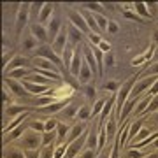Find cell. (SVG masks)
I'll return each mask as SVG.
<instances>
[{
	"label": "cell",
	"instance_id": "22",
	"mask_svg": "<svg viewBox=\"0 0 158 158\" xmlns=\"http://www.w3.org/2000/svg\"><path fill=\"white\" fill-rule=\"evenodd\" d=\"M86 130H85V125H81V123H77V125H74L72 128H70V134H69V139H67V144H70L72 141H76V139H79V137L85 134Z\"/></svg>",
	"mask_w": 158,
	"mask_h": 158
},
{
	"label": "cell",
	"instance_id": "44",
	"mask_svg": "<svg viewBox=\"0 0 158 158\" xmlns=\"http://www.w3.org/2000/svg\"><path fill=\"white\" fill-rule=\"evenodd\" d=\"M93 155H95V151H91V149H85V151L79 155V158H93Z\"/></svg>",
	"mask_w": 158,
	"mask_h": 158
},
{
	"label": "cell",
	"instance_id": "16",
	"mask_svg": "<svg viewBox=\"0 0 158 158\" xmlns=\"http://www.w3.org/2000/svg\"><path fill=\"white\" fill-rule=\"evenodd\" d=\"M151 98H153V97L149 95V93H148L146 97H142V98H139V102H137L135 109H134V116H139V114L146 113V111H148V107H149V104H151Z\"/></svg>",
	"mask_w": 158,
	"mask_h": 158
},
{
	"label": "cell",
	"instance_id": "42",
	"mask_svg": "<svg viewBox=\"0 0 158 158\" xmlns=\"http://www.w3.org/2000/svg\"><path fill=\"white\" fill-rule=\"evenodd\" d=\"M40 151H42V149H40ZM40 151L28 149V151H25V156H27V158H40Z\"/></svg>",
	"mask_w": 158,
	"mask_h": 158
},
{
	"label": "cell",
	"instance_id": "41",
	"mask_svg": "<svg viewBox=\"0 0 158 158\" xmlns=\"http://www.w3.org/2000/svg\"><path fill=\"white\" fill-rule=\"evenodd\" d=\"M88 39H90V40H91V42H93L95 46H98V44L102 42V40H104V39L100 37V35H97V34H90V35H88Z\"/></svg>",
	"mask_w": 158,
	"mask_h": 158
},
{
	"label": "cell",
	"instance_id": "49",
	"mask_svg": "<svg viewBox=\"0 0 158 158\" xmlns=\"http://www.w3.org/2000/svg\"><path fill=\"white\" fill-rule=\"evenodd\" d=\"M153 148H158V139H156L155 142H153Z\"/></svg>",
	"mask_w": 158,
	"mask_h": 158
},
{
	"label": "cell",
	"instance_id": "43",
	"mask_svg": "<svg viewBox=\"0 0 158 158\" xmlns=\"http://www.w3.org/2000/svg\"><path fill=\"white\" fill-rule=\"evenodd\" d=\"M104 88H106V90H111L113 93H114V91H118V85H116L114 81H109V83H106V85H104Z\"/></svg>",
	"mask_w": 158,
	"mask_h": 158
},
{
	"label": "cell",
	"instance_id": "6",
	"mask_svg": "<svg viewBox=\"0 0 158 158\" xmlns=\"http://www.w3.org/2000/svg\"><path fill=\"white\" fill-rule=\"evenodd\" d=\"M69 21H70V25H72V27H76L77 30H81L83 34H88V35L91 34L90 28H88V25H86V21H85V18H83V14H81V12H77V11H70V12H69Z\"/></svg>",
	"mask_w": 158,
	"mask_h": 158
},
{
	"label": "cell",
	"instance_id": "21",
	"mask_svg": "<svg viewBox=\"0 0 158 158\" xmlns=\"http://www.w3.org/2000/svg\"><path fill=\"white\" fill-rule=\"evenodd\" d=\"M67 30H69V40H70V44H81V40H83V32L81 30H77L76 27H67Z\"/></svg>",
	"mask_w": 158,
	"mask_h": 158
},
{
	"label": "cell",
	"instance_id": "13",
	"mask_svg": "<svg viewBox=\"0 0 158 158\" xmlns=\"http://www.w3.org/2000/svg\"><path fill=\"white\" fill-rule=\"evenodd\" d=\"M62 28L63 27H62V23H60V19H58V18H53L49 21V25H48V40L53 42V40L58 37V34L62 32Z\"/></svg>",
	"mask_w": 158,
	"mask_h": 158
},
{
	"label": "cell",
	"instance_id": "20",
	"mask_svg": "<svg viewBox=\"0 0 158 158\" xmlns=\"http://www.w3.org/2000/svg\"><path fill=\"white\" fill-rule=\"evenodd\" d=\"M81 65H83V58H81V55H79L77 51H76V55H74V60H72V63H70V67H69L70 74H72L76 79L79 77V72H81Z\"/></svg>",
	"mask_w": 158,
	"mask_h": 158
},
{
	"label": "cell",
	"instance_id": "23",
	"mask_svg": "<svg viewBox=\"0 0 158 158\" xmlns=\"http://www.w3.org/2000/svg\"><path fill=\"white\" fill-rule=\"evenodd\" d=\"M35 37L32 35V32L21 35V48L23 49H35Z\"/></svg>",
	"mask_w": 158,
	"mask_h": 158
},
{
	"label": "cell",
	"instance_id": "11",
	"mask_svg": "<svg viewBox=\"0 0 158 158\" xmlns=\"http://www.w3.org/2000/svg\"><path fill=\"white\" fill-rule=\"evenodd\" d=\"M83 56H85L86 63L90 65L91 72H93V74H98V63H97L95 53H93V49H91V46H85V48H83Z\"/></svg>",
	"mask_w": 158,
	"mask_h": 158
},
{
	"label": "cell",
	"instance_id": "4",
	"mask_svg": "<svg viewBox=\"0 0 158 158\" xmlns=\"http://www.w3.org/2000/svg\"><path fill=\"white\" fill-rule=\"evenodd\" d=\"M35 56H39V58H44V60H49L51 63H55L56 67H60L62 65V58L58 56L56 53L53 51V48L51 46H46V44H42V46H39L37 49H35Z\"/></svg>",
	"mask_w": 158,
	"mask_h": 158
},
{
	"label": "cell",
	"instance_id": "28",
	"mask_svg": "<svg viewBox=\"0 0 158 158\" xmlns=\"http://www.w3.org/2000/svg\"><path fill=\"white\" fill-rule=\"evenodd\" d=\"M90 116H91V107H90V106H81V107L77 109V114H76V118L83 119V121L88 119Z\"/></svg>",
	"mask_w": 158,
	"mask_h": 158
},
{
	"label": "cell",
	"instance_id": "45",
	"mask_svg": "<svg viewBox=\"0 0 158 158\" xmlns=\"http://www.w3.org/2000/svg\"><path fill=\"white\" fill-rule=\"evenodd\" d=\"M107 30L109 32H111V34H116V32H118V25H116V23L114 21H109V25H107Z\"/></svg>",
	"mask_w": 158,
	"mask_h": 158
},
{
	"label": "cell",
	"instance_id": "2",
	"mask_svg": "<svg viewBox=\"0 0 158 158\" xmlns=\"http://www.w3.org/2000/svg\"><path fill=\"white\" fill-rule=\"evenodd\" d=\"M134 86H135V79L132 77L128 79V81H125L123 86L119 88V93L116 95V109H118V113L123 109V106L127 104V100L130 98V95H132V90H134Z\"/></svg>",
	"mask_w": 158,
	"mask_h": 158
},
{
	"label": "cell",
	"instance_id": "38",
	"mask_svg": "<svg viewBox=\"0 0 158 158\" xmlns=\"http://www.w3.org/2000/svg\"><path fill=\"white\" fill-rule=\"evenodd\" d=\"M97 48H98V49H100L102 53H104V55H107V53H111V44H109V42H106V40H102L100 44L97 46Z\"/></svg>",
	"mask_w": 158,
	"mask_h": 158
},
{
	"label": "cell",
	"instance_id": "36",
	"mask_svg": "<svg viewBox=\"0 0 158 158\" xmlns=\"http://www.w3.org/2000/svg\"><path fill=\"white\" fill-rule=\"evenodd\" d=\"M85 95H86L88 100H95V97H97L95 88H93V86H86V88H85Z\"/></svg>",
	"mask_w": 158,
	"mask_h": 158
},
{
	"label": "cell",
	"instance_id": "33",
	"mask_svg": "<svg viewBox=\"0 0 158 158\" xmlns=\"http://www.w3.org/2000/svg\"><path fill=\"white\" fill-rule=\"evenodd\" d=\"M106 134H107V137H113L116 134V121H114V118H109V123L106 125Z\"/></svg>",
	"mask_w": 158,
	"mask_h": 158
},
{
	"label": "cell",
	"instance_id": "24",
	"mask_svg": "<svg viewBox=\"0 0 158 158\" xmlns=\"http://www.w3.org/2000/svg\"><path fill=\"white\" fill-rule=\"evenodd\" d=\"M91 69H90V65L86 62H83V65H81V72H79V83H88L90 81V77H91Z\"/></svg>",
	"mask_w": 158,
	"mask_h": 158
},
{
	"label": "cell",
	"instance_id": "19",
	"mask_svg": "<svg viewBox=\"0 0 158 158\" xmlns=\"http://www.w3.org/2000/svg\"><path fill=\"white\" fill-rule=\"evenodd\" d=\"M69 104V100H63V102H53L51 106H42V107L39 109L40 113L44 114H53V113H58V111H62L65 106Z\"/></svg>",
	"mask_w": 158,
	"mask_h": 158
},
{
	"label": "cell",
	"instance_id": "9",
	"mask_svg": "<svg viewBox=\"0 0 158 158\" xmlns=\"http://www.w3.org/2000/svg\"><path fill=\"white\" fill-rule=\"evenodd\" d=\"M30 127H28V121H25L23 125H19V127H16V128L12 130V132H9V134H6L4 135V142H12V141H19L23 135H25V132L28 130Z\"/></svg>",
	"mask_w": 158,
	"mask_h": 158
},
{
	"label": "cell",
	"instance_id": "40",
	"mask_svg": "<svg viewBox=\"0 0 158 158\" xmlns=\"http://www.w3.org/2000/svg\"><path fill=\"white\" fill-rule=\"evenodd\" d=\"M86 7H90V11H95L97 14H102V6L98 2H93V4H86Z\"/></svg>",
	"mask_w": 158,
	"mask_h": 158
},
{
	"label": "cell",
	"instance_id": "1",
	"mask_svg": "<svg viewBox=\"0 0 158 158\" xmlns=\"http://www.w3.org/2000/svg\"><path fill=\"white\" fill-rule=\"evenodd\" d=\"M18 148H21L23 151H28V149L40 151V148H42V134L28 128L25 132V135L18 141Z\"/></svg>",
	"mask_w": 158,
	"mask_h": 158
},
{
	"label": "cell",
	"instance_id": "47",
	"mask_svg": "<svg viewBox=\"0 0 158 158\" xmlns=\"http://www.w3.org/2000/svg\"><path fill=\"white\" fill-rule=\"evenodd\" d=\"M153 60H155V63L158 62V48H155V53H153Z\"/></svg>",
	"mask_w": 158,
	"mask_h": 158
},
{
	"label": "cell",
	"instance_id": "31",
	"mask_svg": "<svg viewBox=\"0 0 158 158\" xmlns=\"http://www.w3.org/2000/svg\"><path fill=\"white\" fill-rule=\"evenodd\" d=\"M104 106H106V100H97L93 109H91V118H97V116H100L102 111H104Z\"/></svg>",
	"mask_w": 158,
	"mask_h": 158
},
{
	"label": "cell",
	"instance_id": "5",
	"mask_svg": "<svg viewBox=\"0 0 158 158\" xmlns=\"http://www.w3.org/2000/svg\"><path fill=\"white\" fill-rule=\"evenodd\" d=\"M6 86L7 90L12 91L14 95L18 97H30V91L25 88V85H23V81H16V79H11V77H6Z\"/></svg>",
	"mask_w": 158,
	"mask_h": 158
},
{
	"label": "cell",
	"instance_id": "50",
	"mask_svg": "<svg viewBox=\"0 0 158 158\" xmlns=\"http://www.w3.org/2000/svg\"><path fill=\"white\" fill-rule=\"evenodd\" d=\"M77 158H79V156H77Z\"/></svg>",
	"mask_w": 158,
	"mask_h": 158
},
{
	"label": "cell",
	"instance_id": "8",
	"mask_svg": "<svg viewBox=\"0 0 158 158\" xmlns=\"http://www.w3.org/2000/svg\"><path fill=\"white\" fill-rule=\"evenodd\" d=\"M30 60L27 56H14L12 58V62L7 65V67H4V74H7V72H11V70H16V69H30Z\"/></svg>",
	"mask_w": 158,
	"mask_h": 158
},
{
	"label": "cell",
	"instance_id": "10",
	"mask_svg": "<svg viewBox=\"0 0 158 158\" xmlns=\"http://www.w3.org/2000/svg\"><path fill=\"white\" fill-rule=\"evenodd\" d=\"M34 65L37 70H48V72H58V74H62L60 72V67H56L55 63H51L49 60H44V58H39V56H35L34 58Z\"/></svg>",
	"mask_w": 158,
	"mask_h": 158
},
{
	"label": "cell",
	"instance_id": "18",
	"mask_svg": "<svg viewBox=\"0 0 158 158\" xmlns=\"http://www.w3.org/2000/svg\"><path fill=\"white\" fill-rule=\"evenodd\" d=\"M2 156L4 158H27L25 156V151L18 146H7L4 149V153H2Z\"/></svg>",
	"mask_w": 158,
	"mask_h": 158
},
{
	"label": "cell",
	"instance_id": "26",
	"mask_svg": "<svg viewBox=\"0 0 158 158\" xmlns=\"http://www.w3.org/2000/svg\"><path fill=\"white\" fill-rule=\"evenodd\" d=\"M114 104H116V95H113L107 102H106V106H104V111H102V114H100V119H102V121H106V118L109 116V113H111V109H113Z\"/></svg>",
	"mask_w": 158,
	"mask_h": 158
},
{
	"label": "cell",
	"instance_id": "14",
	"mask_svg": "<svg viewBox=\"0 0 158 158\" xmlns=\"http://www.w3.org/2000/svg\"><path fill=\"white\" fill-rule=\"evenodd\" d=\"M30 32L40 42H46L48 40V28H46L44 25H40V23H32L30 25Z\"/></svg>",
	"mask_w": 158,
	"mask_h": 158
},
{
	"label": "cell",
	"instance_id": "48",
	"mask_svg": "<svg viewBox=\"0 0 158 158\" xmlns=\"http://www.w3.org/2000/svg\"><path fill=\"white\" fill-rule=\"evenodd\" d=\"M144 158H158V151L156 153H151V155H146Z\"/></svg>",
	"mask_w": 158,
	"mask_h": 158
},
{
	"label": "cell",
	"instance_id": "35",
	"mask_svg": "<svg viewBox=\"0 0 158 158\" xmlns=\"http://www.w3.org/2000/svg\"><path fill=\"white\" fill-rule=\"evenodd\" d=\"M42 7H44V4H42V2L32 4V7H30V14H34V16H37V18H39L40 11H42Z\"/></svg>",
	"mask_w": 158,
	"mask_h": 158
},
{
	"label": "cell",
	"instance_id": "3",
	"mask_svg": "<svg viewBox=\"0 0 158 158\" xmlns=\"http://www.w3.org/2000/svg\"><path fill=\"white\" fill-rule=\"evenodd\" d=\"M69 42H70V40H69V30H67V27H63L62 32L58 34V37L53 40L49 46L53 48V51L56 53L58 56L62 58V56H63V53H65V49H67Z\"/></svg>",
	"mask_w": 158,
	"mask_h": 158
},
{
	"label": "cell",
	"instance_id": "32",
	"mask_svg": "<svg viewBox=\"0 0 158 158\" xmlns=\"http://www.w3.org/2000/svg\"><path fill=\"white\" fill-rule=\"evenodd\" d=\"M44 128H46V132H55V130L58 128V121L53 119V118H46L44 119Z\"/></svg>",
	"mask_w": 158,
	"mask_h": 158
},
{
	"label": "cell",
	"instance_id": "12",
	"mask_svg": "<svg viewBox=\"0 0 158 158\" xmlns=\"http://www.w3.org/2000/svg\"><path fill=\"white\" fill-rule=\"evenodd\" d=\"M81 14H83V18H85V21L86 25H88V28H90L91 34H97V35H100V27L97 25V19H95V14H91V11H86V9H83V11H79Z\"/></svg>",
	"mask_w": 158,
	"mask_h": 158
},
{
	"label": "cell",
	"instance_id": "17",
	"mask_svg": "<svg viewBox=\"0 0 158 158\" xmlns=\"http://www.w3.org/2000/svg\"><path fill=\"white\" fill-rule=\"evenodd\" d=\"M25 81H28V83H34V85H40V86H48V88H51V79H48V77H44V76L37 74L35 70L30 74L28 77L25 79Z\"/></svg>",
	"mask_w": 158,
	"mask_h": 158
},
{
	"label": "cell",
	"instance_id": "30",
	"mask_svg": "<svg viewBox=\"0 0 158 158\" xmlns=\"http://www.w3.org/2000/svg\"><path fill=\"white\" fill-rule=\"evenodd\" d=\"M141 130H142V121H137L135 125H130V127H128V137L132 139V141H134V139L137 137V134H139Z\"/></svg>",
	"mask_w": 158,
	"mask_h": 158
},
{
	"label": "cell",
	"instance_id": "27",
	"mask_svg": "<svg viewBox=\"0 0 158 158\" xmlns=\"http://www.w3.org/2000/svg\"><path fill=\"white\" fill-rule=\"evenodd\" d=\"M28 127H30V130L39 132V134H44V132H46L44 121H42V119H28Z\"/></svg>",
	"mask_w": 158,
	"mask_h": 158
},
{
	"label": "cell",
	"instance_id": "39",
	"mask_svg": "<svg viewBox=\"0 0 158 158\" xmlns=\"http://www.w3.org/2000/svg\"><path fill=\"white\" fill-rule=\"evenodd\" d=\"M146 155H144V151H141V149H130L128 151V158H144Z\"/></svg>",
	"mask_w": 158,
	"mask_h": 158
},
{
	"label": "cell",
	"instance_id": "7",
	"mask_svg": "<svg viewBox=\"0 0 158 158\" xmlns=\"http://www.w3.org/2000/svg\"><path fill=\"white\" fill-rule=\"evenodd\" d=\"M28 16H30V7L28 4H21L19 11L16 14V32H23V28L27 27V21H28Z\"/></svg>",
	"mask_w": 158,
	"mask_h": 158
},
{
	"label": "cell",
	"instance_id": "25",
	"mask_svg": "<svg viewBox=\"0 0 158 158\" xmlns=\"http://www.w3.org/2000/svg\"><path fill=\"white\" fill-rule=\"evenodd\" d=\"M98 134H95V132H90L88 134V141H86V149H91V151H95V149H98Z\"/></svg>",
	"mask_w": 158,
	"mask_h": 158
},
{
	"label": "cell",
	"instance_id": "29",
	"mask_svg": "<svg viewBox=\"0 0 158 158\" xmlns=\"http://www.w3.org/2000/svg\"><path fill=\"white\" fill-rule=\"evenodd\" d=\"M134 9H135L142 18H149L151 16L149 11H148V4H144V2H135V4H134Z\"/></svg>",
	"mask_w": 158,
	"mask_h": 158
},
{
	"label": "cell",
	"instance_id": "15",
	"mask_svg": "<svg viewBox=\"0 0 158 158\" xmlns=\"http://www.w3.org/2000/svg\"><path fill=\"white\" fill-rule=\"evenodd\" d=\"M53 9H55V6L53 4H44V7H42V11H40L39 18H37V21L40 23V25H48L49 23V18L53 16Z\"/></svg>",
	"mask_w": 158,
	"mask_h": 158
},
{
	"label": "cell",
	"instance_id": "34",
	"mask_svg": "<svg viewBox=\"0 0 158 158\" xmlns=\"http://www.w3.org/2000/svg\"><path fill=\"white\" fill-rule=\"evenodd\" d=\"M95 19H97V25L100 27V30H106L109 25V19H106L104 14H95Z\"/></svg>",
	"mask_w": 158,
	"mask_h": 158
},
{
	"label": "cell",
	"instance_id": "37",
	"mask_svg": "<svg viewBox=\"0 0 158 158\" xmlns=\"http://www.w3.org/2000/svg\"><path fill=\"white\" fill-rule=\"evenodd\" d=\"M144 74H146L148 77H149V76H158V62L153 63L149 69H146V70H144Z\"/></svg>",
	"mask_w": 158,
	"mask_h": 158
},
{
	"label": "cell",
	"instance_id": "46",
	"mask_svg": "<svg viewBox=\"0 0 158 158\" xmlns=\"http://www.w3.org/2000/svg\"><path fill=\"white\" fill-rule=\"evenodd\" d=\"M104 60L107 62V67H113V65H114V58H113V55H111V53H107V55L104 56Z\"/></svg>",
	"mask_w": 158,
	"mask_h": 158
}]
</instances>
